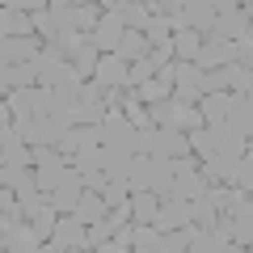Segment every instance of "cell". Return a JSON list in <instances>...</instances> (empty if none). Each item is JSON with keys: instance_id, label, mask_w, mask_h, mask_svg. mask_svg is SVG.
<instances>
[{"instance_id": "9a60e30c", "label": "cell", "mask_w": 253, "mask_h": 253, "mask_svg": "<svg viewBox=\"0 0 253 253\" xmlns=\"http://www.w3.org/2000/svg\"><path fill=\"white\" fill-rule=\"evenodd\" d=\"M228 110H232V93H207V97L199 101V114H203L207 126H224Z\"/></svg>"}, {"instance_id": "4fadbf2b", "label": "cell", "mask_w": 253, "mask_h": 253, "mask_svg": "<svg viewBox=\"0 0 253 253\" xmlns=\"http://www.w3.org/2000/svg\"><path fill=\"white\" fill-rule=\"evenodd\" d=\"M181 17H186V26L194 30V34H211V30H215V17H219V4L190 0V4H181Z\"/></svg>"}, {"instance_id": "d6986e66", "label": "cell", "mask_w": 253, "mask_h": 253, "mask_svg": "<svg viewBox=\"0 0 253 253\" xmlns=\"http://www.w3.org/2000/svg\"><path fill=\"white\" fill-rule=\"evenodd\" d=\"M131 165H135V152H123V148H106V177L110 181H126L131 177Z\"/></svg>"}, {"instance_id": "ffe728a7", "label": "cell", "mask_w": 253, "mask_h": 253, "mask_svg": "<svg viewBox=\"0 0 253 253\" xmlns=\"http://www.w3.org/2000/svg\"><path fill=\"white\" fill-rule=\"evenodd\" d=\"M106 17V4H76L72 9V30L84 38H93V30H97V21Z\"/></svg>"}, {"instance_id": "f6af8a7d", "label": "cell", "mask_w": 253, "mask_h": 253, "mask_svg": "<svg viewBox=\"0 0 253 253\" xmlns=\"http://www.w3.org/2000/svg\"><path fill=\"white\" fill-rule=\"evenodd\" d=\"M249 199H253V194H249Z\"/></svg>"}, {"instance_id": "e0dca14e", "label": "cell", "mask_w": 253, "mask_h": 253, "mask_svg": "<svg viewBox=\"0 0 253 253\" xmlns=\"http://www.w3.org/2000/svg\"><path fill=\"white\" fill-rule=\"evenodd\" d=\"M190 224L199 228V232H219L224 215L215 211V203H207V199H194V203H190Z\"/></svg>"}, {"instance_id": "6da1fadb", "label": "cell", "mask_w": 253, "mask_h": 253, "mask_svg": "<svg viewBox=\"0 0 253 253\" xmlns=\"http://www.w3.org/2000/svg\"><path fill=\"white\" fill-rule=\"evenodd\" d=\"M135 126L123 110H110V118L101 123V148H123V152H135Z\"/></svg>"}, {"instance_id": "ba28073f", "label": "cell", "mask_w": 253, "mask_h": 253, "mask_svg": "<svg viewBox=\"0 0 253 253\" xmlns=\"http://www.w3.org/2000/svg\"><path fill=\"white\" fill-rule=\"evenodd\" d=\"M228 126H232L236 135L245 144H253V97L245 93H232V110H228Z\"/></svg>"}, {"instance_id": "f546056e", "label": "cell", "mask_w": 253, "mask_h": 253, "mask_svg": "<svg viewBox=\"0 0 253 253\" xmlns=\"http://www.w3.org/2000/svg\"><path fill=\"white\" fill-rule=\"evenodd\" d=\"M101 165H106V148H81L76 161H72V169L76 173H89V169H101Z\"/></svg>"}, {"instance_id": "4316f807", "label": "cell", "mask_w": 253, "mask_h": 253, "mask_svg": "<svg viewBox=\"0 0 253 253\" xmlns=\"http://www.w3.org/2000/svg\"><path fill=\"white\" fill-rule=\"evenodd\" d=\"M26 224L34 228V232H38V241L46 245V241H55V224H59V211H55V207H42L34 219H26Z\"/></svg>"}, {"instance_id": "9c48e42d", "label": "cell", "mask_w": 253, "mask_h": 253, "mask_svg": "<svg viewBox=\"0 0 253 253\" xmlns=\"http://www.w3.org/2000/svg\"><path fill=\"white\" fill-rule=\"evenodd\" d=\"M156 232H177V228H190V203L181 199H165L161 211H156Z\"/></svg>"}, {"instance_id": "d6a6232c", "label": "cell", "mask_w": 253, "mask_h": 253, "mask_svg": "<svg viewBox=\"0 0 253 253\" xmlns=\"http://www.w3.org/2000/svg\"><path fill=\"white\" fill-rule=\"evenodd\" d=\"M101 199H106V207H123V203H131V181H110L106 190H101Z\"/></svg>"}, {"instance_id": "8fae6325", "label": "cell", "mask_w": 253, "mask_h": 253, "mask_svg": "<svg viewBox=\"0 0 253 253\" xmlns=\"http://www.w3.org/2000/svg\"><path fill=\"white\" fill-rule=\"evenodd\" d=\"M0 34L4 38H34V17L21 4H4V13H0Z\"/></svg>"}, {"instance_id": "44dd1931", "label": "cell", "mask_w": 253, "mask_h": 253, "mask_svg": "<svg viewBox=\"0 0 253 253\" xmlns=\"http://www.w3.org/2000/svg\"><path fill=\"white\" fill-rule=\"evenodd\" d=\"M97 63H101V51L93 46V38H84L81 51H76V59H72L76 76H81V81H93V76H97Z\"/></svg>"}, {"instance_id": "d590c367", "label": "cell", "mask_w": 253, "mask_h": 253, "mask_svg": "<svg viewBox=\"0 0 253 253\" xmlns=\"http://www.w3.org/2000/svg\"><path fill=\"white\" fill-rule=\"evenodd\" d=\"M72 139L81 148H101V126H72Z\"/></svg>"}, {"instance_id": "ac0fdd59", "label": "cell", "mask_w": 253, "mask_h": 253, "mask_svg": "<svg viewBox=\"0 0 253 253\" xmlns=\"http://www.w3.org/2000/svg\"><path fill=\"white\" fill-rule=\"evenodd\" d=\"M203 51V34H194V30H177L173 34V59L177 63H194Z\"/></svg>"}, {"instance_id": "30bf717a", "label": "cell", "mask_w": 253, "mask_h": 253, "mask_svg": "<svg viewBox=\"0 0 253 253\" xmlns=\"http://www.w3.org/2000/svg\"><path fill=\"white\" fill-rule=\"evenodd\" d=\"M93 81L101 84V89H126V81H131V68H126L118 55H101V63H97V76Z\"/></svg>"}, {"instance_id": "836d02e7", "label": "cell", "mask_w": 253, "mask_h": 253, "mask_svg": "<svg viewBox=\"0 0 253 253\" xmlns=\"http://www.w3.org/2000/svg\"><path fill=\"white\" fill-rule=\"evenodd\" d=\"M101 97H106V89H101L97 81H81L76 84V106H97Z\"/></svg>"}, {"instance_id": "8d00e7d4", "label": "cell", "mask_w": 253, "mask_h": 253, "mask_svg": "<svg viewBox=\"0 0 253 253\" xmlns=\"http://www.w3.org/2000/svg\"><path fill=\"white\" fill-rule=\"evenodd\" d=\"M135 156H156V126H148V131L135 135Z\"/></svg>"}, {"instance_id": "3957f363", "label": "cell", "mask_w": 253, "mask_h": 253, "mask_svg": "<svg viewBox=\"0 0 253 253\" xmlns=\"http://www.w3.org/2000/svg\"><path fill=\"white\" fill-rule=\"evenodd\" d=\"M46 51V42L42 38H4V42H0V63H4V68H17V63H34L38 55Z\"/></svg>"}, {"instance_id": "b9f144b4", "label": "cell", "mask_w": 253, "mask_h": 253, "mask_svg": "<svg viewBox=\"0 0 253 253\" xmlns=\"http://www.w3.org/2000/svg\"><path fill=\"white\" fill-rule=\"evenodd\" d=\"M228 253H253V249H241V245H228Z\"/></svg>"}, {"instance_id": "7402d4cb", "label": "cell", "mask_w": 253, "mask_h": 253, "mask_svg": "<svg viewBox=\"0 0 253 253\" xmlns=\"http://www.w3.org/2000/svg\"><path fill=\"white\" fill-rule=\"evenodd\" d=\"M156 211H161V194H152V190L131 194V215H135V224H156Z\"/></svg>"}, {"instance_id": "60d3db41", "label": "cell", "mask_w": 253, "mask_h": 253, "mask_svg": "<svg viewBox=\"0 0 253 253\" xmlns=\"http://www.w3.org/2000/svg\"><path fill=\"white\" fill-rule=\"evenodd\" d=\"M245 97H253V68L245 72Z\"/></svg>"}, {"instance_id": "7bdbcfd3", "label": "cell", "mask_w": 253, "mask_h": 253, "mask_svg": "<svg viewBox=\"0 0 253 253\" xmlns=\"http://www.w3.org/2000/svg\"><path fill=\"white\" fill-rule=\"evenodd\" d=\"M63 253H93V249H63Z\"/></svg>"}, {"instance_id": "d4e9b609", "label": "cell", "mask_w": 253, "mask_h": 253, "mask_svg": "<svg viewBox=\"0 0 253 253\" xmlns=\"http://www.w3.org/2000/svg\"><path fill=\"white\" fill-rule=\"evenodd\" d=\"M207 131H211V152H245V139L236 135L228 123L224 126H207Z\"/></svg>"}, {"instance_id": "2e32d148", "label": "cell", "mask_w": 253, "mask_h": 253, "mask_svg": "<svg viewBox=\"0 0 253 253\" xmlns=\"http://www.w3.org/2000/svg\"><path fill=\"white\" fill-rule=\"evenodd\" d=\"M156 156H169V161L190 156V135L186 131H161L156 126Z\"/></svg>"}, {"instance_id": "cb8c5ba5", "label": "cell", "mask_w": 253, "mask_h": 253, "mask_svg": "<svg viewBox=\"0 0 253 253\" xmlns=\"http://www.w3.org/2000/svg\"><path fill=\"white\" fill-rule=\"evenodd\" d=\"M228 236L224 232H199L194 228V236H190V253H228Z\"/></svg>"}, {"instance_id": "277c9868", "label": "cell", "mask_w": 253, "mask_h": 253, "mask_svg": "<svg viewBox=\"0 0 253 253\" xmlns=\"http://www.w3.org/2000/svg\"><path fill=\"white\" fill-rule=\"evenodd\" d=\"M253 21L245 17L241 4H219V17H215V34L224 38V42H241V38H249Z\"/></svg>"}, {"instance_id": "4dcf8cb0", "label": "cell", "mask_w": 253, "mask_h": 253, "mask_svg": "<svg viewBox=\"0 0 253 253\" xmlns=\"http://www.w3.org/2000/svg\"><path fill=\"white\" fill-rule=\"evenodd\" d=\"M236 190H245V194H253V144H245V156H241V169H236Z\"/></svg>"}, {"instance_id": "52a82bcc", "label": "cell", "mask_w": 253, "mask_h": 253, "mask_svg": "<svg viewBox=\"0 0 253 253\" xmlns=\"http://www.w3.org/2000/svg\"><path fill=\"white\" fill-rule=\"evenodd\" d=\"M4 110L13 118H38V114H46V97H42V89H21L13 97H4Z\"/></svg>"}, {"instance_id": "f35d334b", "label": "cell", "mask_w": 253, "mask_h": 253, "mask_svg": "<svg viewBox=\"0 0 253 253\" xmlns=\"http://www.w3.org/2000/svg\"><path fill=\"white\" fill-rule=\"evenodd\" d=\"M236 63H241L245 72L253 68V38H241V42H236Z\"/></svg>"}, {"instance_id": "ee69618b", "label": "cell", "mask_w": 253, "mask_h": 253, "mask_svg": "<svg viewBox=\"0 0 253 253\" xmlns=\"http://www.w3.org/2000/svg\"><path fill=\"white\" fill-rule=\"evenodd\" d=\"M249 38H253V30H249Z\"/></svg>"}, {"instance_id": "e575fe53", "label": "cell", "mask_w": 253, "mask_h": 253, "mask_svg": "<svg viewBox=\"0 0 253 253\" xmlns=\"http://www.w3.org/2000/svg\"><path fill=\"white\" fill-rule=\"evenodd\" d=\"M106 241H114V224L101 219V224H89V249H101Z\"/></svg>"}, {"instance_id": "7c38bea8", "label": "cell", "mask_w": 253, "mask_h": 253, "mask_svg": "<svg viewBox=\"0 0 253 253\" xmlns=\"http://www.w3.org/2000/svg\"><path fill=\"white\" fill-rule=\"evenodd\" d=\"M0 89H4V97H13V93H21V89H38V68L34 63L4 68V72H0Z\"/></svg>"}, {"instance_id": "484cf974", "label": "cell", "mask_w": 253, "mask_h": 253, "mask_svg": "<svg viewBox=\"0 0 253 253\" xmlns=\"http://www.w3.org/2000/svg\"><path fill=\"white\" fill-rule=\"evenodd\" d=\"M118 59H123L126 68H131V63H139V59H148V38L135 34V30H126L123 46H118Z\"/></svg>"}, {"instance_id": "1f68e13d", "label": "cell", "mask_w": 253, "mask_h": 253, "mask_svg": "<svg viewBox=\"0 0 253 253\" xmlns=\"http://www.w3.org/2000/svg\"><path fill=\"white\" fill-rule=\"evenodd\" d=\"M152 81H156V63L152 59L131 63V81H126V89H144V84H152Z\"/></svg>"}, {"instance_id": "5bb4252c", "label": "cell", "mask_w": 253, "mask_h": 253, "mask_svg": "<svg viewBox=\"0 0 253 253\" xmlns=\"http://www.w3.org/2000/svg\"><path fill=\"white\" fill-rule=\"evenodd\" d=\"M228 232H232V245H241V249H253V199L228 215Z\"/></svg>"}, {"instance_id": "74e56055", "label": "cell", "mask_w": 253, "mask_h": 253, "mask_svg": "<svg viewBox=\"0 0 253 253\" xmlns=\"http://www.w3.org/2000/svg\"><path fill=\"white\" fill-rule=\"evenodd\" d=\"M81 181H84V190H93V194H101V190L110 186L106 169H89V173H81Z\"/></svg>"}, {"instance_id": "ab89813d", "label": "cell", "mask_w": 253, "mask_h": 253, "mask_svg": "<svg viewBox=\"0 0 253 253\" xmlns=\"http://www.w3.org/2000/svg\"><path fill=\"white\" fill-rule=\"evenodd\" d=\"M93 253H131V249H126V245H118V241H106L101 249H93Z\"/></svg>"}, {"instance_id": "f1b7e54d", "label": "cell", "mask_w": 253, "mask_h": 253, "mask_svg": "<svg viewBox=\"0 0 253 253\" xmlns=\"http://www.w3.org/2000/svg\"><path fill=\"white\" fill-rule=\"evenodd\" d=\"M161 249L165 253H190V236H194V224L190 228H177V232H161Z\"/></svg>"}, {"instance_id": "7a4b0ae2", "label": "cell", "mask_w": 253, "mask_h": 253, "mask_svg": "<svg viewBox=\"0 0 253 253\" xmlns=\"http://www.w3.org/2000/svg\"><path fill=\"white\" fill-rule=\"evenodd\" d=\"M173 101H177V106H199V101H203V68H199V63H177Z\"/></svg>"}, {"instance_id": "5b68a950", "label": "cell", "mask_w": 253, "mask_h": 253, "mask_svg": "<svg viewBox=\"0 0 253 253\" xmlns=\"http://www.w3.org/2000/svg\"><path fill=\"white\" fill-rule=\"evenodd\" d=\"M81 199H84V181H81V173H76V169H68V173H63V181L51 190V207L59 211V215H72Z\"/></svg>"}, {"instance_id": "603a6c76", "label": "cell", "mask_w": 253, "mask_h": 253, "mask_svg": "<svg viewBox=\"0 0 253 253\" xmlns=\"http://www.w3.org/2000/svg\"><path fill=\"white\" fill-rule=\"evenodd\" d=\"M72 215H81L84 224H101V219L110 215V207H106V199H101V194H93V190H84V199L76 203V211Z\"/></svg>"}, {"instance_id": "8992f818", "label": "cell", "mask_w": 253, "mask_h": 253, "mask_svg": "<svg viewBox=\"0 0 253 253\" xmlns=\"http://www.w3.org/2000/svg\"><path fill=\"white\" fill-rule=\"evenodd\" d=\"M123 38H126V26H123L118 13H106V17L97 21V30H93V46H97L101 55H118Z\"/></svg>"}, {"instance_id": "83f0119b", "label": "cell", "mask_w": 253, "mask_h": 253, "mask_svg": "<svg viewBox=\"0 0 253 253\" xmlns=\"http://www.w3.org/2000/svg\"><path fill=\"white\" fill-rule=\"evenodd\" d=\"M106 118H110V110L101 106V101H97V106H76L72 110V123L76 126H101Z\"/></svg>"}]
</instances>
